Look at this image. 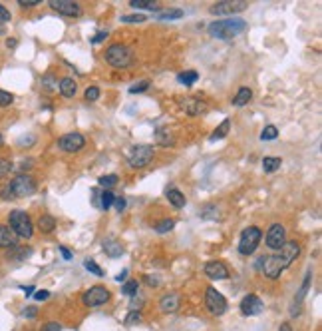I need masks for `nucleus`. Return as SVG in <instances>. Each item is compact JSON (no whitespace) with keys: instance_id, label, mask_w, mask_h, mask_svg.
Masks as SVG:
<instances>
[{"instance_id":"obj_10","label":"nucleus","mask_w":322,"mask_h":331,"mask_svg":"<svg viewBox=\"0 0 322 331\" xmlns=\"http://www.w3.org/2000/svg\"><path fill=\"white\" fill-rule=\"evenodd\" d=\"M205 305L213 315H223L227 311V299L215 287H207L205 291Z\"/></svg>"},{"instance_id":"obj_12","label":"nucleus","mask_w":322,"mask_h":331,"mask_svg":"<svg viewBox=\"0 0 322 331\" xmlns=\"http://www.w3.org/2000/svg\"><path fill=\"white\" fill-rule=\"evenodd\" d=\"M84 146H86V138H84L82 134H78V132L64 134V136L58 140V148L64 150V152H70V154L80 152Z\"/></svg>"},{"instance_id":"obj_43","label":"nucleus","mask_w":322,"mask_h":331,"mask_svg":"<svg viewBox=\"0 0 322 331\" xmlns=\"http://www.w3.org/2000/svg\"><path fill=\"white\" fill-rule=\"evenodd\" d=\"M34 142H36V138H34V136H22V138L18 140V146H20V148H28V146L34 144Z\"/></svg>"},{"instance_id":"obj_39","label":"nucleus","mask_w":322,"mask_h":331,"mask_svg":"<svg viewBox=\"0 0 322 331\" xmlns=\"http://www.w3.org/2000/svg\"><path fill=\"white\" fill-rule=\"evenodd\" d=\"M84 98L88 100V102H96V100L99 98V88H96V86H90V88L86 90Z\"/></svg>"},{"instance_id":"obj_28","label":"nucleus","mask_w":322,"mask_h":331,"mask_svg":"<svg viewBox=\"0 0 322 331\" xmlns=\"http://www.w3.org/2000/svg\"><path fill=\"white\" fill-rule=\"evenodd\" d=\"M30 253H32L30 248H18V246H14V248L8 249V258H12V260H26Z\"/></svg>"},{"instance_id":"obj_34","label":"nucleus","mask_w":322,"mask_h":331,"mask_svg":"<svg viewBox=\"0 0 322 331\" xmlns=\"http://www.w3.org/2000/svg\"><path fill=\"white\" fill-rule=\"evenodd\" d=\"M97 183H99V186H104L106 190H110V188H113V186L117 183V176H115V174H108V176H102V178L97 180Z\"/></svg>"},{"instance_id":"obj_40","label":"nucleus","mask_w":322,"mask_h":331,"mask_svg":"<svg viewBox=\"0 0 322 331\" xmlns=\"http://www.w3.org/2000/svg\"><path fill=\"white\" fill-rule=\"evenodd\" d=\"M14 102V96L6 90H0V106H10Z\"/></svg>"},{"instance_id":"obj_50","label":"nucleus","mask_w":322,"mask_h":331,"mask_svg":"<svg viewBox=\"0 0 322 331\" xmlns=\"http://www.w3.org/2000/svg\"><path fill=\"white\" fill-rule=\"evenodd\" d=\"M104 38H108V32H106V30H99V32H97V36H94V38H92V42H94V44H97V42H102Z\"/></svg>"},{"instance_id":"obj_46","label":"nucleus","mask_w":322,"mask_h":331,"mask_svg":"<svg viewBox=\"0 0 322 331\" xmlns=\"http://www.w3.org/2000/svg\"><path fill=\"white\" fill-rule=\"evenodd\" d=\"M10 18H12V16H10V10H8V8H4V6L0 4V20H2L4 24H6V22H8Z\"/></svg>"},{"instance_id":"obj_7","label":"nucleus","mask_w":322,"mask_h":331,"mask_svg":"<svg viewBox=\"0 0 322 331\" xmlns=\"http://www.w3.org/2000/svg\"><path fill=\"white\" fill-rule=\"evenodd\" d=\"M249 8V2L247 0H223V2H217L209 8L211 14H217V16H229V14H237Z\"/></svg>"},{"instance_id":"obj_38","label":"nucleus","mask_w":322,"mask_h":331,"mask_svg":"<svg viewBox=\"0 0 322 331\" xmlns=\"http://www.w3.org/2000/svg\"><path fill=\"white\" fill-rule=\"evenodd\" d=\"M142 321V314L137 311V309H133V311H129L126 315V325H135V323H139Z\"/></svg>"},{"instance_id":"obj_56","label":"nucleus","mask_w":322,"mask_h":331,"mask_svg":"<svg viewBox=\"0 0 322 331\" xmlns=\"http://www.w3.org/2000/svg\"><path fill=\"white\" fill-rule=\"evenodd\" d=\"M16 44H18V42L14 40V38H8V40H6V46H8V48H14Z\"/></svg>"},{"instance_id":"obj_54","label":"nucleus","mask_w":322,"mask_h":331,"mask_svg":"<svg viewBox=\"0 0 322 331\" xmlns=\"http://www.w3.org/2000/svg\"><path fill=\"white\" fill-rule=\"evenodd\" d=\"M128 269H124V271H122V273H119V275H115V282H124V280H126V278H128Z\"/></svg>"},{"instance_id":"obj_11","label":"nucleus","mask_w":322,"mask_h":331,"mask_svg":"<svg viewBox=\"0 0 322 331\" xmlns=\"http://www.w3.org/2000/svg\"><path fill=\"white\" fill-rule=\"evenodd\" d=\"M267 248L273 249V251H278V249L283 248L285 244H287V232H285V228L280 226V224H273L271 228H269V232H267Z\"/></svg>"},{"instance_id":"obj_19","label":"nucleus","mask_w":322,"mask_h":331,"mask_svg":"<svg viewBox=\"0 0 322 331\" xmlns=\"http://www.w3.org/2000/svg\"><path fill=\"white\" fill-rule=\"evenodd\" d=\"M104 251L110 255V258H119L122 253H124V248H122V244L119 242H115L112 237H108V240H104Z\"/></svg>"},{"instance_id":"obj_2","label":"nucleus","mask_w":322,"mask_h":331,"mask_svg":"<svg viewBox=\"0 0 322 331\" xmlns=\"http://www.w3.org/2000/svg\"><path fill=\"white\" fill-rule=\"evenodd\" d=\"M249 28V24L241 18H225V20H215L209 24V34L213 38H235Z\"/></svg>"},{"instance_id":"obj_17","label":"nucleus","mask_w":322,"mask_h":331,"mask_svg":"<svg viewBox=\"0 0 322 331\" xmlns=\"http://www.w3.org/2000/svg\"><path fill=\"white\" fill-rule=\"evenodd\" d=\"M179 305H181V298H179L177 293H167V296H163L161 301H159L161 311H165V314H173V311H177Z\"/></svg>"},{"instance_id":"obj_9","label":"nucleus","mask_w":322,"mask_h":331,"mask_svg":"<svg viewBox=\"0 0 322 331\" xmlns=\"http://www.w3.org/2000/svg\"><path fill=\"white\" fill-rule=\"evenodd\" d=\"M153 146H145V144H142V146H135V148L131 150V154H129V166L131 168H145V166L149 164L151 160H153Z\"/></svg>"},{"instance_id":"obj_32","label":"nucleus","mask_w":322,"mask_h":331,"mask_svg":"<svg viewBox=\"0 0 322 331\" xmlns=\"http://www.w3.org/2000/svg\"><path fill=\"white\" fill-rule=\"evenodd\" d=\"M129 4H131V8H135V10H139V8L153 10V8H155V0H131Z\"/></svg>"},{"instance_id":"obj_3","label":"nucleus","mask_w":322,"mask_h":331,"mask_svg":"<svg viewBox=\"0 0 322 331\" xmlns=\"http://www.w3.org/2000/svg\"><path fill=\"white\" fill-rule=\"evenodd\" d=\"M8 224H10V230H12V233H14L16 237H24V240L32 237V233H34L32 219H30V215L26 214L24 210H14V212H10V215H8Z\"/></svg>"},{"instance_id":"obj_24","label":"nucleus","mask_w":322,"mask_h":331,"mask_svg":"<svg viewBox=\"0 0 322 331\" xmlns=\"http://www.w3.org/2000/svg\"><path fill=\"white\" fill-rule=\"evenodd\" d=\"M280 164H283V160H280V158H274V156H267V158L263 160V168H265L267 174L276 172V170L280 168Z\"/></svg>"},{"instance_id":"obj_27","label":"nucleus","mask_w":322,"mask_h":331,"mask_svg":"<svg viewBox=\"0 0 322 331\" xmlns=\"http://www.w3.org/2000/svg\"><path fill=\"white\" fill-rule=\"evenodd\" d=\"M197 78H199V74L195 72V70H187V72H181L177 76V82L183 84V86H191L193 82H197Z\"/></svg>"},{"instance_id":"obj_59","label":"nucleus","mask_w":322,"mask_h":331,"mask_svg":"<svg viewBox=\"0 0 322 331\" xmlns=\"http://www.w3.org/2000/svg\"><path fill=\"white\" fill-rule=\"evenodd\" d=\"M0 148H2V134H0Z\"/></svg>"},{"instance_id":"obj_31","label":"nucleus","mask_w":322,"mask_h":331,"mask_svg":"<svg viewBox=\"0 0 322 331\" xmlns=\"http://www.w3.org/2000/svg\"><path fill=\"white\" fill-rule=\"evenodd\" d=\"M173 226H175V219H161L159 224L153 226V230L157 233H165V232H171Z\"/></svg>"},{"instance_id":"obj_36","label":"nucleus","mask_w":322,"mask_h":331,"mask_svg":"<svg viewBox=\"0 0 322 331\" xmlns=\"http://www.w3.org/2000/svg\"><path fill=\"white\" fill-rule=\"evenodd\" d=\"M157 142H159V144H163V146H171V144H173V138H171L169 130L161 128L159 132H157Z\"/></svg>"},{"instance_id":"obj_30","label":"nucleus","mask_w":322,"mask_h":331,"mask_svg":"<svg viewBox=\"0 0 322 331\" xmlns=\"http://www.w3.org/2000/svg\"><path fill=\"white\" fill-rule=\"evenodd\" d=\"M137 289H139V283L135 282V280H129V282H126L122 285V293H124V296H129V298L135 296Z\"/></svg>"},{"instance_id":"obj_21","label":"nucleus","mask_w":322,"mask_h":331,"mask_svg":"<svg viewBox=\"0 0 322 331\" xmlns=\"http://www.w3.org/2000/svg\"><path fill=\"white\" fill-rule=\"evenodd\" d=\"M253 98V90L251 88H241L239 92H237V96L233 98V104L237 106V108H241V106H247L249 102Z\"/></svg>"},{"instance_id":"obj_55","label":"nucleus","mask_w":322,"mask_h":331,"mask_svg":"<svg viewBox=\"0 0 322 331\" xmlns=\"http://www.w3.org/2000/svg\"><path fill=\"white\" fill-rule=\"evenodd\" d=\"M22 289H24V293L30 298V296H34V289H36V287H34V285H28V287H22Z\"/></svg>"},{"instance_id":"obj_53","label":"nucleus","mask_w":322,"mask_h":331,"mask_svg":"<svg viewBox=\"0 0 322 331\" xmlns=\"http://www.w3.org/2000/svg\"><path fill=\"white\" fill-rule=\"evenodd\" d=\"M60 251H62V255H64V260H72V251H70V249H68V248H64V246H62V248H60Z\"/></svg>"},{"instance_id":"obj_57","label":"nucleus","mask_w":322,"mask_h":331,"mask_svg":"<svg viewBox=\"0 0 322 331\" xmlns=\"http://www.w3.org/2000/svg\"><path fill=\"white\" fill-rule=\"evenodd\" d=\"M278 331H292V327H290L289 323H283V325H280V329Z\"/></svg>"},{"instance_id":"obj_25","label":"nucleus","mask_w":322,"mask_h":331,"mask_svg":"<svg viewBox=\"0 0 322 331\" xmlns=\"http://www.w3.org/2000/svg\"><path fill=\"white\" fill-rule=\"evenodd\" d=\"M229 128H231V120H223L217 128H215V132L211 134V142H215V140H221V138H225L227 132H229Z\"/></svg>"},{"instance_id":"obj_5","label":"nucleus","mask_w":322,"mask_h":331,"mask_svg":"<svg viewBox=\"0 0 322 331\" xmlns=\"http://www.w3.org/2000/svg\"><path fill=\"white\" fill-rule=\"evenodd\" d=\"M260 240H263V232H260L258 228H255V226L243 230L241 240H239V253H243V255H251V253L258 248Z\"/></svg>"},{"instance_id":"obj_35","label":"nucleus","mask_w":322,"mask_h":331,"mask_svg":"<svg viewBox=\"0 0 322 331\" xmlns=\"http://www.w3.org/2000/svg\"><path fill=\"white\" fill-rule=\"evenodd\" d=\"M276 136H278V130H276V126L271 124V126H265V130L260 132V140H263V142H265V140H274Z\"/></svg>"},{"instance_id":"obj_51","label":"nucleus","mask_w":322,"mask_h":331,"mask_svg":"<svg viewBox=\"0 0 322 331\" xmlns=\"http://www.w3.org/2000/svg\"><path fill=\"white\" fill-rule=\"evenodd\" d=\"M34 298L38 299V301H44V299L50 298V291H34Z\"/></svg>"},{"instance_id":"obj_52","label":"nucleus","mask_w":322,"mask_h":331,"mask_svg":"<svg viewBox=\"0 0 322 331\" xmlns=\"http://www.w3.org/2000/svg\"><path fill=\"white\" fill-rule=\"evenodd\" d=\"M36 314H38V309H36V307H28V309H24V311H22L24 317H36Z\"/></svg>"},{"instance_id":"obj_47","label":"nucleus","mask_w":322,"mask_h":331,"mask_svg":"<svg viewBox=\"0 0 322 331\" xmlns=\"http://www.w3.org/2000/svg\"><path fill=\"white\" fill-rule=\"evenodd\" d=\"M40 0H18V4L22 6V8H32V6H36Z\"/></svg>"},{"instance_id":"obj_16","label":"nucleus","mask_w":322,"mask_h":331,"mask_svg":"<svg viewBox=\"0 0 322 331\" xmlns=\"http://www.w3.org/2000/svg\"><path fill=\"white\" fill-rule=\"evenodd\" d=\"M183 108H185V112H187L189 116H199V114H203V112L207 110V104H205L203 100L191 96V98H187L183 102Z\"/></svg>"},{"instance_id":"obj_8","label":"nucleus","mask_w":322,"mask_h":331,"mask_svg":"<svg viewBox=\"0 0 322 331\" xmlns=\"http://www.w3.org/2000/svg\"><path fill=\"white\" fill-rule=\"evenodd\" d=\"M82 301H84V305H88V307H99V305H104V303L110 301V291H108L104 285H94V287H90V289L82 296Z\"/></svg>"},{"instance_id":"obj_48","label":"nucleus","mask_w":322,"mask_h":331,"mask_svg":"<svg viewBox=\"0 0 322 331\" xmlns=\"http://www.w3.org/2000/svg\"><path fill=\"white\" fill-rule=\"evenodd\" d=\"M113 204H115V210H117V212H124V210H126V199L124 198H117Z\"/></svg>"},{"instance_id":"obj_23","label":"nucleus","mask_w":322,"mask_h":331,"mask_svg":"<svg viewBox=\"0 0 322 331\" xmlns=\"http://www.w3.org/2000/svg\"><path fill=\"white\" fill-rule=\"evenodd\" d=\"M38 228H40V232H44V233L54 232V228H56V217H54V215H42V217L38 219Z\"/></svg>"},{"instance_id":"obj_18","label":"nucleus","mask_w":322,"mask_h":331,"mask_svg":"<svg viewBox=\"0 0 322 331\" xmlns=\"http://www.w3.org/2000/svg\"><path fill=\"white\" fill-rule=\"evenodd\" d=\"M16 246V235L12 233V230L8 226H2L0 224V248H14Z\"/></svg>"},{"instance_id":"obj_4","label":"nucleus","mask_w":322,"mask_h":331,"mask_svg":"<svg viewBox=\"0 0 322 331\" xmlns=\"http://www.w3.org/2000/svg\"><path fill=\"white\" fill-rule=\"evenodd\" d=\"M106 62L113 68H128L133 62V52L124 44H112L106 50Z\"/></svg>"},{"instance_id":"obj_1","label":"nucleus","mask_w":322,"mask_h":331,"mask_svg":"<svg viewBox=\"0 0 322 331\" xmlns=\"http://www.w3.org/2000/svg\"><path fill=\"white\" fill-rule=\"evenodd\" d=\"M298 253H300V246H298L296 242H287L276 253L263 258L258 265L263 267V273H265L269 280H278L280 273L298 258Z\"/></svg>"},{"instance_id":"obj_22","label":"nucleus","mask_w":322,"mask_h":331,"mask_svg":"<svg viewBox=\"0 0 322 331\" xmlns=\"http://www.w3.org/2000/svg\"><path fill=\"white\" fill-rule=\"evenodd\" d=\"M165 196H167V199H169L175 208H183V206H185V194H181L177 188H169Z\"/></svg>"},{"instance_id":"obj_49","label":"nucleus","mask_w":322,"mask_h":331,"mask_svg":"<svg viewBox=\"0 0 322 331\" xmlns=\"http://www.w3.org/2000/svg\"><path fill=\"white\" fill-rule=\"evenodd\" d=\"M42 82H44V88H48V90H54V76H44V80H42Z\"/></svg>"},{"instance_id":"obj_45","label":"nucleus","mask_w":322,"mask_h":331,"mask_svg":"<svg viewBox=\"0 0 322 331\" xmlns=\"http://www.w3.org/2000/svg\"><path fill=\"white\" fill-rule=\"evenodd\" d=\"M42 331H62V325H60L58 321H48V323L42 327Z\"/></svg>"},{"instance_id":"obj_15","label":"nucleus","mask_w":322,"mask_h":331,"mask_svg":"<svg viewBox=\"0 0 322 331\" xmlns=\"http://www.w3.org/2000/svg\"><path fill=\"white\" fill-rule=\"evenodd\" d=\"M203 271L209 275L211 280H227L229 278V269L223 262H207Z\"/></svg>"},{"instance_id":"obj_6","label":"nucleus","mask_w":322,"mask_h":331,"mask_svg":"<svg viewBox=\"0 0 322 331\" xmlns=\"http://www.w3.org/2000/svg\"><path fill=\"white\" fill-rule=\"evenodd\" d=\"M8 190H10V194L16 196V198L32 196L34 192H36V180H34L32 176H28V174H20V176H16V178L10 182Z\"/></svg>"},{"instance_id":"obj_33","label":"nucleus","mask_w":322,"mask_h":331,"mask_svg":"<svg viewBox=\"0 0 322 331\" xmlns=\"http://www.w3.org/2000/svg\"><path fill=\"white\" fill-rule=\"evenodd\" d=\"M183 16V10H179V8H171V10H163L159 12V20H177V18Z\"/></svg>"},{"instance_id":"obj_44","label":"nucleus","mask_w":322,"mask_h":331,"mask_svg":"<svg viewBox=\"0 0 322 331\" xmlns=\"http://www.w3.org/2000/svg\"><path fill=\"white\" fill-rule=\"evenodd\" d=\"M147 88H149V82H147V80H144L142 84H135V86H131V88H129V92H131V94H135V92H145Z\"/></svg>"},{"instance_id":"obj_14","label":"nucleus","mask_w":322,"mask_h":331,"mask_svg":"<svg viewBox=\"0 0 322 331\" xmlns=\"http://www.w3.org/2000/svg\"><path fill=\"white\" fill-rule=\"evenodd\" d=\"M263 309H265V305H263V301L260 298L257 296H247V298H243L241 301V314L247 315V317H253V315H258L263 314Z\"/></svg>"},{"instance_id":"obj_20","label":"nucleus","mask_w":322,"mask_h":331,"mask_svg":"<svg viewBox=\"0 0 322 331\" xmlns=\"http://www.w3.org/2000/svg\"><path fill=\"white\" fill-rule=\"evenodd\" d=\"M76 88H78V86L74 82V78H62V80H60V92H62L64 98H74Z\"/></svg>"},{"instance_id":"obj_37","label":"nucleus","mask_w":322,"mask_h":331,"mask_svg":"<svg viewBox=\"0 0 322 331\" xmlns=\"http://www.w3.org/2000/svg\"><path fill=\"white\" fill-rule=\"evenodd\" d=\"M84 267H86L88 271H92L94 275H97V278H102V275H104V269H102L96 262H92V260H86V262H84Z\"/></svg>"},{"instance_id":"obj_41","label":"nucleus","mask_w":322,"mask_h":331,"mask_svg":"<svg viewBox=\"0 0 322 331\" xmlns=\"http://www.w3.org/2000/svg\"><path fill=\"white\" fill-rule=\"evenodd\" d=\"M12 170V164H10V160H6V158H0V178H4L8 172Z\"/></svg>"},{"instance_id":"obj_13","label":"nucleus","mask_w":322,"mask_h":331,"mask_svg":"<svg viewBox=\"0 0 322 331\" xmlns=\"http://www.w3.org/2000/svg\"><path fill=\"white\" fill-rule=\"evenodd\" d=\"M50 8L64 14V16H78L80 14V6L74 0H50Z\"/></svg>"},{"instance_id":"obj_58","label":"nucleus","mask_w":322,"mask_h":331,"mask_svg":"<svg viewBox=\"0 0 322 331\" xmlns=\"http://www.w3.org/2000/svg\"><path fill=\"white\" fill-rule=\"evenodd\" d=\"M2 34H6V24L0 20V36H2Z\"/></svg>"},{"instance_id":"obj_42","label":"nucleus","mask_w":322,"mask_h":331,"mask_svg":"<svg viewBox=\"0 0 322 331\" xmlns=\"http://www.w3.org/2000/svg\"><path fill=\"white\" fill-rule=\"evenodd\" d=\"M147 20V16H144V14H126V16H122V22H145Z\"/></svg>"},{"instance_id":"obj_29","label":"nucleus","mask_w":322,"mask_h":331,"mask_svg":"<svg viewBox=\"0 0 322 331\" xmlns=\"http://www.w3.org/2000/svg\"><path fill=\"white\" fill-rule=\"evenodd\" d=\"M113 201H115V196H113L112 190H104V192H102L99 208H102V210H110V208L113 206Z\"/></svg>"},{"instance_id":"obj_26","label":"nucleus","mask_w":322,"mask_h":331,"mask_svg":"<svg viewBox=\"0 0 322 331\" xmlns=\"http://www.w3.org/2000/svg\"><path fill=\"white\" fill-rule=\"evenodd\" d=\"M310 282H312V271H306V278H305V282H303V287H300V291H298V298L294 299V305H300V303H303V299H305L306 293H308Z\"/></svg>"}]
</instances>
